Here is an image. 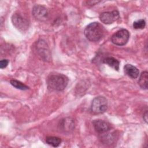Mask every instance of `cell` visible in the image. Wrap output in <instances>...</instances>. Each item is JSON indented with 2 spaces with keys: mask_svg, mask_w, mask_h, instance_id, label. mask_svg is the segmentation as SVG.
Returning <instances> with one entry per match:
<instances>
[{
  "mask_svg": "<svg viewBox=\"0 0 148 148\" xmlns=\"http://www.w3.org/2000/svg\"><path fill=\"white\" fill-rule=\"evenodd\" d=\"M105 32L106 30L103 26L98 22L90 23L85 28L84 31L87 39L92 42H97L101 39Z\"/></svg>",
  "mask_w": 148,
  "mask_h": 148,
  "instance_id": "cell-1",
  "label": "cell"
},
{
  "mask_svg": "<svg viewBox=\"0 0 148 148\" xmlns=\"http://www.w3.org/2000/svg\"><path fill=\"white\" fill-rule=\"evenodd\" d=\"M68 83V78L62 74L49 76L47 79V85L49 89L56 91H62Z\"/></svg>",
  "mask_w": 148,
  "mask_h": 148,
  "instance_id": "cell-2",
  "label": "cell"
},
{
  "mask_svg": "<svg viewBox=\"0 0 148 148\" xmlns=\"http://www.w3.org/2000/svg\"><path fill=\"white\" fill-rule=\"evenodd\" d=\"M108 109V101L103 97H95L91 105V111L94 114H101Z\"/></svg>",
  "mask_w": 148,
  "mask_h": 148,
  "instance_id": "cell-3",
  "label": "cell"
},
{
  "mask_svg": "<svg viewBox=\"0 0 148 148\" xmlns=\"http://www.w3.org/2000/svg\"><path fill=\"white\" fill-rule=\"evenodd\" d=\"M130 38L129 32L125 29H121L114 33L112 38V42L117 46L125 45Z\"/></svg>",
  "mask_w": 148,
  "mask_h": 148,
  "instance_id": "cell-4",
  "label": "cell"
},
{
  "mask_svg": "<svg viewBox=\"0 0 148 148\" xmlns=\"http://www.w3.org/2000/svg\"><path fill=\"white\" fill-rule=\"evenodd\" d=\"M13 25L18 30L24 31L29 27V22L20 14L14 13L12 17Z\"/></svg>",
  "mask_w": 148,
  "mask_h": 148,
  "instance_id": "cell-5",
  "label": "cell"
},
{
  "mask_svg": "<svg viewBox=\"0 0 148 148\" xmlns=\"http://www.w3.org/2000/svg\"><path fill=\"white\" fill-rule=\"evenodd\" d=\"M32 13L35 18L41 21H46L49 17V12L47 8L40 5H36L33 7Z\"/></svg>",
  "mask_w": 148,
  "mask_h": 148,
  "instance_id": "cell-6",
  "label": "cell"
},
{
  "mask_svg": "<svg viewBox=\"0 0 148 148\" xmlns=\"http://www.w3.org/2000/svg\"><path fill=\"white\" fill-rule=\"evenodd\" d=\"M37 52L41 58L45 61L50 60V52L47 43L43 40H39L36 43Z\"/></svg>",
  "mask_w": 148,
  "mask_h": 148,
  "instance_id": "cell-7",
  "label": "cell"
},
{
  "mask_svg": "<svg viewBox=\"0 0 148 148\" xmlns=\"http://www.w3.org/2000/svg\"><path fill=\"white\" fill-rule=\"evenodd\" d=\"M120 17L119 12L117 10L112 12H105L102 13L99 16L101 21L106 24H112L117 20Z\"/></svg>",
  "mask_w": 148,
  "mask_h": 148,
  "instance_id": "cell-8",
  "label": "cell"
},
{
  "mask_svg": "<svg viewBox=\"0 0 148 148\" xmlns=\"http://www.w3.org/2000/svg\"><path fill=\"white\" fill-rule=\"evenodd\" d=\"M59 130L65 133H69L75 128L74 121L72 119L67 117L62 119L58 124Z\"/></svg>",
  "mask_w": 148,
  "mask_h": 148,
  "instance_id": "cell-9",
  "label": "cell"
},
{
  "mask_svg": "<svg viewBox=\"0 0 148 148\" xmlns=\"http://www.w3.org/2000/svg\"><path fill=\"white\" fill-rule=\"evenodd\" d=\"M92 125L95 131L99 134H103L107 132L110 130V124L102 120L97 119L92 121Z\"/></svg>",
  "mask_w": 148,
  "mask_h": 148,
  "instance_id": "cell-10",
  "label": "cell"
},
{
  "mask_svg": "<svg viewBox=\"0 0 148 148\" xmlns=\"http://www.w3.org/2000/svg\"><path fill=\"white\" fill-rule=\"evenodd\" d=\"M124 69L125 73L131 78L136 79L139 76V71L138 69L131 64H126L124 67Z\"/></svg>",
  "mask_w": 148,
  "mask_h": 148,
  "instance_id": "cell-11",
  "label": "cell"
},
{
  "mask_svg": "<svg viewBox=\"0 0 148 148\" xmlns=\"http://www.w3.org/2000/svg\"><path fill=\"white\" fill-rule=\"evenodd\" d=\"M103 63L108 65L109 66L113 68L114 70L119 71V61L112 57H107L103 60Z\"/></svg>",
  "mask_w": 148,
  "mask_h": 148,
  "instance_id": "cell-12",
  "label": "cell"
},
{
  "mask_svg": "<svg viewBox=\"0 0 148 148\" xmlns=\"http://www.w3.org/2000/svg\"><path fill=\"white\" fill-rule=\"evenodd\" d=\"M147 80H148V73L147 71L142 72L140 75L138 80V84L143 89L147 88Z\"/></svg>",
  "mask_w": 148,
  "mask_h": 148,
  "instance_id": "cell-13",
  "label": "cell"
},
{
  "mask_svg": "<svg viewBox=\"0 0 148 148\" xmlns=\"http://www.w3.org/2000/svg\"><path fill=\"white\" fill-rule=\"evenodd\" d=\"M46 142L53 147H58L61 143V139L56 136H48L46 138Z\"/></svg>",
  "mask_w": 148,
  "mask_h": 148,
  "instance_id": "cell-14",
  "label": "cell"
},
{
  "mask_svg": "<svg viewBox=\"0 0 148 148\" xmlns=\"http://www.w3.org/2000/svg\"><path fill=\"white\" fill-rule=\"evenodd\" d=\"M10 83L13 87H14L15 88H16L17 89H20L21 90H28L29 88V87L27 86H26L24 83H23L21 82L18 81L16 79L10 80Z\"/></svg>",
  "mask_w": 148,
  "mask_h": 148,
  "instance_id": "cell-15",
  "label": "cell"
},
{
  "mask_svg": "<svg viewBox=\"0 0 148 148\" xmlns=\"http://www.w3.org/2000/svg\"><path fill=\"white\" fill-rule=\"evenodd\" d=\"M146 25V22L145 20L140 19L135 21L133 23V27L135 29H143Z\"/></svg>",
  "mask_w": 148,
  "mask_h": 148,
  "instance_id": "cell-16",
  "label": "cell"
},
{
  "mask_svg": "<svg viewBox=\"0 0 148 148\" xmlns=\"http://www.w3.org/2000/svg\"><path fill=\"white\" fill-rule=\"evenodd\" d=\"M114 134H108L107 135H104L102 139L103 140V142L105 143H112L114 140L115 139V136L113 135Z\"/></svg>",
  "mask_w": 148,
  "mask_h": 148,
  "instance_id": "cell-17",
  "label": "cell"
},
{
  "mask_svg": "<svg viewBox=\"0 0 148 148\" xmlns=\"http://www.w3.org/2000/svg\"><path fill=\"white\" fill-rule=\"evenodd\" d=\"M9 63V60L7 59H3L0 61V68L1 69H3L6 68Z\"/></svg>",
  "mask_w": 148,
  "mask_h": 148,
  "instance_id": "cell-18",
  "label": "cell"
},
{
  "mask_svg": "<svg viewBox=\"0 0 148 148\" xmlns=\"http://www.w3.org/2000/svg\"><path fill=\"white\" fill-rule=\"evenodd\" d=\"M143 118L144 120L145 121V122L147 123V110H146L145 113L143 114Z\"/></svg>",
  "mask_w": 148,
  "mask_h": 148,
  "instance_id": "cell-19",
  "label": "cell"
},
{
  "mask_svg": "<svg viewBox=\"0 0 148 148\" xmlns=\"http://www.w3.org/2000/svg\"><path fill=\"white\" fill-rule=\"evenodd\" d=\"M100 1H87V3H88V4H90V5H94V4H95V3H98V2H99Z\"/></svg>",
  "mask_w": 148,
  "mask_h": 148,
  "instance_id": "cell-20",
  "label": "cell"
}]
</instances>
